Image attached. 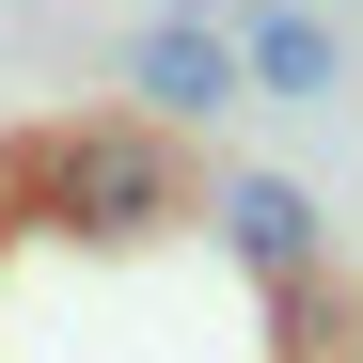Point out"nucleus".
Wrapping results in <instances>:
<instances>
[{
    "instance_id": "1",
    "label": "nucleus",
    "mask_w": 363,
    "mask_h": 363,
    "mask_svg": "<svg viewBox=\"0 0 363 363\" xmlns=\"http://www.w3.org/2000/svg\"><path fill=\"white\" fill-rule=\"evenodd\" d=\"M16 206H32L48 237H95V253L158 237V221H174V143H158V111H143V127H48V143L16 158Z\"/></svg>"
},
{
    "instance_id": "2",
    "label": "nucleus",
    "mask_w": 363,
    "mask_h": 363,
    "mask_svg": "<svg viewBox=\"0 0 363 363\" xmlns=\"http://www.w3.org/2000/svg\"><path fill=\"white\" fill-rule=\"evenodd\" d=\"M127 95L158 111V127H206V111H237L253 79H237V32L206 16V0H174V16H143V32H127Z\"/></svg>"
},
{
    "instance_id": "3",
    "label": "nucleus",
    "mask_w": 363,
    "mask_h": 363,
    "mask_svg": "<svg viewBox=\"0 0 363 363\" xmlns=\"http://www.w3.org/2000/svg\"><path fill=\"white\" fill-rule=\"evenodd\" d=\"M221 253L253 269L269 300H316V253H332V221H316V190H300V174H221Z\"/></svg>"
},
{
    "instance_id": "4",
    "label": "nucleus",
    "mask_w": 363,
    "mask_h": 363,
    "mask_svg": "<svg viewBox=\"0 0 363 363\" xmlns=\"http://www.w3.org/2000/svg\"><path fill=\"white\" fill-rule=\"evenodd\" d=\"M237 79H253V95H284V111H332L347 32L316 16V0H253V16H237Z\"/></svg>"
}]
</instances>
